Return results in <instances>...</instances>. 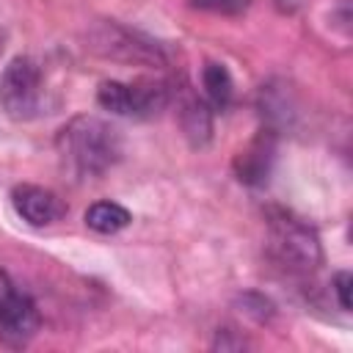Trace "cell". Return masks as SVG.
Returning <instances> with one entry per match:
<instances>
[{"label": "cell", "instance_id": "cell-1", "mask_svg": "<svg viewBox=\"0 0 353 353\" xmlns=\"http://www.w3.org/2000/svg\"><path fill=\"white\" fill-rule=\"evenodd\" d=\"M58 149L77 174L97 176L119 160L121 135L113 124L97 116H77L61 130Z\"/></svg>", "mask_w": 353, "mask_h": 353}, {"label": "cell", "instance_id": "cell-2", "mask_svg": "<svg viewBox=\"0 0 353 353\" xmlns=\"http://www.w3.org/2000/svg\"><path fill=\"white\" fill-rule=\"evenodd\" d=\"M268 245L273 259L292 273H312L323 262V248L301 218L290 212H273L268 221Z\"/></svg>", "mask_w": 353, "mask_h": 353}, {"label": "cell", "instance_id": "cell-3", "mask_svg": "<svg viewBox=\"0 0 353 353\" xmlns=\"http://www.w3.org/2000/svg\"><path fill=\"white\" fill-rule=\"evenodd\" d=\"M41 99V72L39 66L17 55L0 74V105L11 119H30L39 110Z\"/></svg>", "mask_w": 353, "mask_h": 353}, {"label": "cell", "instance_id": "cell-4", "mask_svg": "<svg viewBox=\"0 0 353 353\" xmlns=\"http://www.w3.org/2000/svg\"><path fill=\"white\" fill-rule=\"evenodd\" d=\"M88 47L97 50L105 58L116 61H132V63H163V47L130 28H121L116 22H99L88 33Z\"/></svg>", "mask_w": 353, "mask_h": 353}, {"label": "cell", "instance_id": "cell-5", "mask_svg": "<svg viewBox=\"0 0 353 353\" xmlns=\"http://www.w3.org/2000/svg\"><path fill=\"white\" fill-rule=\"evenodd\" d=\"M39 325H41V314H39V306L33 303V298L14 290L0 303V342L3 345H8V347L28 345L36 336Z\"/></svg>", "mask_w": 353, "mask_h": 353}, {"label": "cell", "instance_id": "cell-6", "mask_svg": "<svg viewBox=\"0 0 353 353\" xmlns=\"http://www.w3.org/2000/svg\"><path fill=\"white\" fill-rule=\"evenodd\" d=\"M11 204H14L17 215L22 221H28L30 226H52L66 212L58 193H52L47 188H39V185H19L11 193Z\"/></svg>", "mask_w": 353, "mask_h": 353}, {"label": "cell", "instance_id": "cell-7", "mask_svg": "<svg viewBox=\"0 0 353 353\" xmlns=\"http://www.w3.org/2000/svg\"><path fill=\"white\" fill-rule=\"evenodd\" d=\"M270 160H273V135L268 130V135L262 132L245 152H240V157H237V174H240V179L248 182V185H262L268 179Z\"/></svg>", "mask_w": 353, "mask_h": 353}, {"label": "cell", "instance_id": "cell-8", "mask_svg": "<svg viewBox=\"0 0 353 353\" xmlns=\"http://www.w3.org/2000/svg\"><path fill=\"white\" fill-rule=\"evenodd\" d=\"M130 91H132V116L138 119L157 116L168 105V97H171L163 80H135L130 83Z\"/></svg>", "mask_w": 353, "mask_h": 353}, {"label": "cell", "instance_id": "cell-9", "mask_svg": "<svg viewBox=\"0 0 353 353\" xmlns=\"http://www.w3.org/2000/svg\"><path fill=\"white\" fill-rule=\"evenodd\" d=\"M201 85H204V94H207V99H210L212 108H218V110L229 108L232 94H234V83H232V74H229V69L223 63H215V61L204 63V69H201Z\"/></svg>", "mask_w": 353, "mask_h": 353}, {"label": "cell", "instance_id": "cell-10", "mask_svg": "<svg viewBox=\"0 0 353 353\" xmlns=\"http://www.w3.org/2000/svg\"><path fill=\"white\" fill-rule=\"evenodd\" d=\"M182 130L185 135L190 138L193 146H204L210 141V132H212V116L207 110V105L196 97H188L182 102Z\"/></svg>", "mask_w": 353, "mask_h": 353}, {"label": "cell", "instance_id": "cell-11", "mask_svg": "<svg viewBox=\"0 0 353 353\" xmlns=\"http://www.w3.org/2000/svg\"><path fill=\"white\" fill-rule=\"evenodd\" d=\"M130 223V212L116 201H97L85 210V226L99 234H116Z\"/></svg>", "mask_w": 353, "mask_h": 353}, {"label": "cell", "instance_id": "cell-12", "mask_svg": "<svg viewBox=\"0 0 353 353\" xmlns=\"http://www.w3.org/2000/svg\"><path fill=\"white\" fill-rule=\"evenodd\" d=\"M97 102L116 113V116H132V91L130 83H119V80H105L97 91Z\"/></svg>", "mask_w": 353, "mask_h": 353}, {"label": "cell", "instance_id": "cell-13", "mask_svg": "<svg viewBox=\"0 0 353 353\" xmlns=\"http://www.w3.org/2000/svg\"><path fill=\"white\" fill-rule=\"evenodd\" d=\"M193 8H201V11H212V14H240L251 6V0H190Z\"/></svg>", "mask_w": 353, "mask_h": 353}, {"label": "cell", "instance_id": "cell-14", "mask_svg": "<svg viewBox=\"0 0 353 353\" xmlns=\"http://www.w3.org/2000/svg\"><path fill=\"white\" fill-rule=\"evenodd\" d=\"M350 284H353V279H350L347 270H339V273L334 276V292H336V301H339V306H342L345 312L350 309Z\"/></svg>", "mask_w": 353, "mask_h": 353}, {"label": "cell", "instance_id": "cell-15", "mask_svg": "<svg viewBox=\"0 0 353 353\" xmlns=\"http://www.w3.org/2000/svg\"><path fill=\"white\" fill-rule=\"evenodd\" d=\"M11 292H14V284H11V281H8V276L0 270V303H3V301H6Z\"/></svg>", "mask_w": 353, "mask_h": 353}]
</instances>
